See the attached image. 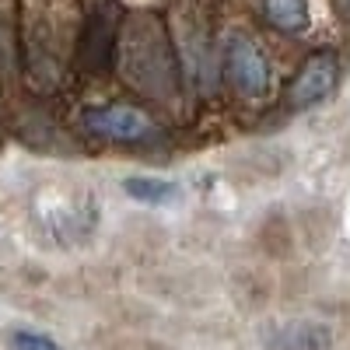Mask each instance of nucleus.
<instances>
[{
    "label": "nucleus",
    "instance_id": "f257e3e1",
    "mask_svg": "<svg viewBox=\"0 0 350 350\" xmlns=\"http://www.w3.org/2000/svg\"><path fill=\"white\" fill-rule=\"evenodd\" d=\"M81 126L102 137V140H116V144H137V140H148L154 137V120L140 105L130 102H105V105H92L81 112Z\"/></svg>",
    "mask_w": 350,
    "mask_h": 350
},
{
    "label": "nucleus",
    "instance_id": "f03ea898",
    "mask_svg": "<svg viewBox=\"0 0 350 350\" xmlns=\"http://www.w3.org/2000/svg\"><path fill=\"white\" fill-rule=\"evenodd\" d=\"M224 70L231 88L242 98H259L270 88V60L249 36H231L228 53H224Z\"/></svg>",
    "mask_w": 350,
    "mask_h": 350
},
{
    "label": "nucleus",
    "instance_id": "7ed1b4c3",
    "mask_svg": "<svg viewBox=\"0 0 350 350\" xmlns=\"http://www.w3.org/2000/svg\"><path fill=\"white\" fill-rule=\"evenodd\" d=\"M340 81V64L333 53H312L308 60L301 64V70L295 74V81H291L287 88V105L295 112H305V109H315L323 105L333 88Z\"/></svg>",
    "mask_w": 350,
    "mask_h": 350
},
{
    "label": "nucleus",
    "instance_id": "20e7f679",
    "mask_svg": "<svg viewBox=\"0 0 350 350\" xmlns=\"http://www.w3.org/2000/svg\"><path fill=\"white\" fill-rule=\"evenodd\" d=\"M267 350H333V329L319 319H291L267 333Z\"/></svg>",
    "mask_w": 350,
    "mask_h": 350
},
{
    "label": "nucleus",
    "instance_id": "39448f33",
    "mask_svg": "<svg viewBox=\"0 0 350 350\" xmlns=\"http://www.w3.org/2000/svg\"><path fill=\"white\" fill-rule=\"evenodd\" d=\"M262 14L277 32L298 36L308 28V0H262Z\"/></svg>",
    "mask_w": 350,
    "mask_h": 350
},
{
    "label": "nucleus",
    "instance_id": "423d86ee",
    "mask_svg": "<svg viewBox=\"0 0 350 350\" xmlns=\"http://www.w3.org/2000/svg\"><path fill=\"white\" fill-rule=\"evenodd\" d=\"M126 196L137 203H148V207H161V203H172L179 196V186L168 179H154V175H130L123 183Z\"/></svg>",
    "mask_w": 350,
    "mask_h": 350
},
{
    "label": "nucleus",
    "instance_id": "0eeeda50",
    "mask_svg": "<svg viewBox=\"0 0 350 350\" xmlns=\"http://www.w3.org/2000/svg\"><path fill=\"white\" fill-rule=\"evenodd\" d=\"M262 249H267L270 256H287L291 249V231L280 217H270L267 224H262Z\"/></svg>",
    "mask_w": 350,
    "mask_h": 350
},
{
    "label": "nucleus",
    "instance_id": "6e6552de",
    "mask_svg": "<svg viewBox=\"0 0 350 350\" xmlns=\"http://www.w3.org/2000/svg\"><path fill=\"white\" fill-rule=\"evenodd\" d=\"M8 347L11 350H60L56 340H49L46 333H36V329H11Z\"/></svg>",
    "mask_w": 350,
    "mask_h": 350
},
{
    "label": "nucleus",
    "instance_id": "1a4fd4ad",
    "mask_svg": "<svg viewBox=\"0 0 350 350\" xmlns=\"http://www.w3.org/2000/svg\"><path fill=\"white\" fill-rule=\"evenodd\" d=\"M336 14L350 25V0H336Z\"/></svg>",
    "mask_w": 350,
    "mask_h": 350
}]
</instances>
